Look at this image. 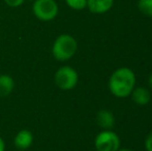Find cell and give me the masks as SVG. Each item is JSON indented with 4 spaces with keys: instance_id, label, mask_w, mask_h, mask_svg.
Here are the masks:
<instances>
[{
    "instance_id": "cell-1",
    "label": "cell",
    "mask_w": 152,
    "mask_h": 151,
    "mask_svg": "<svg viewBox=\"0 0 152 151\" xmlns=\"http://www.w3.org/2000/svg\"><path fill=\"white\" fill-rule=\"evenodd\" d=\"M136 84V76L128 67L116 69L109 80V88L113 95L117 97H127L132 93Z\"/></svg>"
},
{
    "instance_id": "cell-2",
    "label": "cell",
    "mask_w": 152,
    "mask_h": 151,
    "mask_svg": "<svg viewBox=\"0 0 152 151\" xmlns=\"http://www.w3.org/2000/svg\"><path fill=\"white\" fill-rule=\"evenodd\" d=\"M77 50V40L69 34H61L54 42L52 53L55 59L58 61H66L76 54Z\"/></svg>"
},
{
    "instance_id": "cell-3",
    "label": "cell",
    "mask_w": 152,
    "mask_h": 151,
    "mask_svg": "<svg viewBox=\"0 0 152 151\" xmlns=\"http://www.w3.org/2000/svg\"><path fill=\"white\" fill-rule=\"evenodd\" d=\"M94 144L97 151H117L120 147V139L116 133L104 129L96 136Z\"/></svg>"
},
{
    "instance_id": "cell-4",
    "label": "cell",
    "mask_w": 152,
    "mask_h": 151,
    "mask_svg": "<svg viewBox=\"0 0 152 151\" xmlns=\"http://www.w3.org/2000/svg\"><path fill=\"white\" fill-rule=\"evenodd\" d=\"M79 77L76 69L70 66H62L55 74V83L62 90H70L78 83Z\"/></svg>"
},
{
    "instance_id": "cell-5",
    "label": "cell",
    "mask_w": 152,
    "mask_h": 151,
    "mask_svg": "<svg viewBox=\"0 0 152 151\" xmlns=\"http://www.w3.org/2000/svg\"><path fill=\"white\" fill-rule=\"evenodd\" d=\"M33 12L42 21H51L58 14V5L54 0H35Z\"/></svg>"
},
{
    "instance_id": "cell-6",
    "label": "cell",
    "mask_w": 152,
    "mask_h": 151,
    "mask_svg": "<svg viewBox=\"0 0 152 151\" xmlns=\"http://www.w3.org/2000/svg\"><path fill=\"white\" fill-rule=\"evenodd\" d=\"M114 0H87V6L93 14H104L112 8Z\"/></svg>"
},
{
    "instance_id": "cell-7",
    "label": "cell",
    "mask_w": 152,
    "mask_h": 151,
    "mask_svg": "<svg viewBox=\"0 0 152 151\" xmlns=\"http://www.w3.org/2000/svg\"><path fill=\"white\" fill-rule=\"evenodd\" d=\"M33 142V135L31 131L27 129L19 131L17 136L15 137V145L20 149H27L31 146Z\"/></svg>"
},
{
    "instance_id": "cell-8",
    "label": "cell",
    "mask_w": 152,
    "mask_h": 151,
    "mask_svg": "<svg viewBox=\"0 0 152 151\" xmlns=\"http://www.w3.org/2000/svg\"><path fill=\"white\" fill-rule=\"evenodd\" d=\"M96 122L102 128L110 129L115 124V117L108 110H100L96 115Z\"/></svg>"
},
{
    "instance_id": "cell-9",
    "label": "cell",
    "mask_w": 152,
    "mask_h": 151,
    "mask_svg": "<svg viewBox=\"0 0 152 151\" xmlns=\"http://www.w3.org/2000/svg\"><path fill=\"white\" fill-rule=\"evenodd\" d=\"M130 94L132 95V101L139 106H146L150 101V93L146 88L143 87L132 89Z\"/></svg>"
},
{
    "instance_id": "cell-10",
    "label": "cell",
    "mask_w": 152,
    "mask_h": 151,
    "mask_svg": "<svg viewBox=\"0 0 152 151\" xmlns=\"http://www.w3.org/2000/svg\"><path fill=\"white\" fill-rule=\"evenodd\" d=\"M15 86L14 80L8 75H0V96H7Z\"/></svg>"
},
{
    "instance_id": "cell-11",
    "label": "cell",
    "mask_w": 152,
    "mask_h": 151,
    "mask_svg": "<svg viewBox=\"0 0 152 151\" xmlns=\"http://www.w3.org/2000/svg\"><path fill=\"white\" fill-rule=\"evenodd\" d=\"M138 8L144 16L152 17V0H139Z\"/></svg>"
},
{
    "instance_id": "cell-12",
    "label": "cell",
    "mask_w": 152,
    "mask_h": 151,
    "mask_svg": "<svg viewBox=\"0 0 152 151\" xmlns=\"http://www.w3.org/2000/svg\"><path fill=\"white\" fill-rule=\"evenodd\" d=\"M70 8L76 10L84 9L87 6V0H65Z\"/></svg>"
},
{
    "instance_id": "cell-13",
    "label": "cell",
    "mask_w": 152,
    "mask_h": 151,
    "mask_svg": "<svg viewBox=\"0 0 152 151\" xmlns=\"http://www.w3.org/2000/svg\"><path fill=\"white\" fill-rule=\"evenodd\" d=\"M145 148L147 151H152V131L149 133V135L145 140Z\"/></svg>"
},
{
    "instance_id": "cell-14",
    "label": "cell",
    "mask_w": 152,
    "mask_h": 151,
    "mask_svg": "<svg viewBox=\"0 0 152 151\" xmlns=\"http://www.w3.org/2000/svg\"><path fill=\"white\" fill-rule=\"evenodd\" d=\"M4 1L7 5L12 6V7H17V6L21 5L24 0H4Z\"/></svg>"
},
{
    "instance_id": "cell-15",
    "label": "cell",
    "mask_w": 152,
    "mask_h": 151,
    "mask_svg": "<svg viewBox=\"0 0 152 151\" xmlns=\"http://www.w3.org/2000/svg\"><path fill=\"white\" fill-rule=\"evenodd\" d=\"M5 149V144H4V141L2 140V138L0 137V151H4Z\"/></svg>"
},
{
    "instance_id": "cell-16",
    "label": "cell",
    "mask_w": 152,
    "mask_h": 151,
    "mask_svg": "<svg viewBox=\"0 0 152 151\" xmlns=\"http://www.w3.org/2000/svg\"><path fill=\"white\" fill-rule=\"evenodd\" d=\"M117 151H132V150H129V149H126V148H123V149H120V148H119L118 150Z\"/></svg>"
},
{
    "instance_id": "cell-17",
    "label": "cell",
    "mask_w": 152,
    "mask_h": 151,
    "mask_svg": "<svg viewBox=\"0 0 152 151\" xmlns=\"http://www.w3.org/2000/svg\"><path fill=\"white\" fill-rule=\"evenodd\" d=\"M149 84H150V86L152 87V75L150 76V78H149Z\"/></svg>"
},
{
    "instance_id": "cell-18",
    "label": "cell",
    "mask_w": 152,
    "mask_h": 151,
    "mask_svg": "<svg viewBox=\"0 0 152 151\" xmlns=\"http://www.w3.org/2000/svg\"><path fill=\"white\" fill-rule=\"evenodd\" d=\"M30 1H35V0H30Z\"/></svg>"
}]
</instances>
